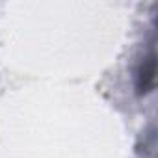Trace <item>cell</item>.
I'll use <instances>...</instances> for the list:
<instances>
[{
  "label": "cell",
  "mask_w": 158,
  "mask_h": 158,
  "mask_svg": "<svg viewBox=\"0 0 158 158\" xmlns=\"http://www.w3.org/2000/svg\"><path fill=\"white\" fill-rule=\"evenodd\" d=\"M154 73H156V54H154V47L151 45L149 52L139 60L136 74H134V86H136V93L139 97L152 91V88H154Z\"/></svg>",
  "instance_id": "1"
}]
</instances>
